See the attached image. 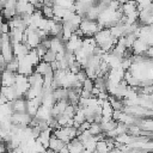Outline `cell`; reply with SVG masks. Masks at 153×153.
Instances as JSON below:
<instances>
[{"label":"cell","instance_id":"obj_1","mask_svg":"<svg viewBox=\"0 0 153 153\" xmlns=\"http://www.w3.org/2000/svg\"><path fill=\"white\" fill-rule=\"evenodd\" d=\"M79 29L82 31L84 36L85 37H93L102 27L100 25L98 24L97 20H92V19H88V18H84Z\"/></svg>","mask_w":153,"mask_h":153},{"label":"cell","instance_id":"obj_2","mask_svg":"<svg viewBox=\"0 0 153 153\" xmlns=\"http://www.w3.org/2000/svg\"><path fill=\"white\" fill-rule=\"evenodd\" d=\"M82 43H84V38L78 36L76 33H74L67 42H66V50L71 51V53H76L82 48Z\"/></svg>","mask_w":153,"mask_h":153},{"label":"cell","instance_id":"obj_3","mask_svg":"<svg viewBox=\"0 0 153 153\" xmlns=\"http://www.w3.org/2000/svg\"><path fill=\"white\" fill-rule=\"evenodd\" d=\"M68 104H69L68 99H60V100H56L55 104H54L53 108H51V115H53V117L57 118L60 115H62V114L65 112V110H66V108H67Z\"/></svg>","mask_w":153,"mask_h":153},{"label":"cell","instance_id":"obj_4","mask_svg":"<svg viewBox=\"0 0 153 153\" xmlns=\"http://www.w3.org/2000/svg\"><path fill=\"white\" fill-rule=\"evenodd\" d=\"M148 48H149V44H148L145 39H142V38H140V37H137V38L135 39V42H134L133 47H131V50H133L135 54L143 55L145 53H147Z\"/></svg>","mask_w":153,"mask_h":153},{"label":"cell","instance_id":"obj_5","mask_svg":"<svg viewBox=\"0 0 153 153\" xmlns=\"http://www.w3.org/2000/svg\"><path fill=\"white\" fill-rule=\"evenodd\" d=\"M66 143H67V142L62 141L60 137H57V136L53 133V135H51V137H50V141H49V148H48V151H51V152H60V149H61Z\"/></svg>","mask_w":153,"mask_h":153},{"label":"cell","instance_id":"obj_6","mask_svg":"<svg viewBox=\"0 0 153 153\" xmlns=\"http://www.w3.org/2000/svg\"><path fill=\"white\" fill-rule=\"evenodd\" d=\"M67 145H68L69 152L79 153V152H84L85 151V146H84V143L81 142V140L78 136L74 137V139H72L69 142H67Z\"/></svg>","mask_w":153,"mask_h":153},{"label":"cell","instance_id":"obj_7","mask_svg":"<svg viewBox=\"0 0 153 153\" xmlns=\"http://www.w3.org/2000/svg\"><path fill=\"white\" fill-rule=\"evenodd\" d=\"M121 8H122L123 14L127 16V14H130L133 12L139 11V4H137L136 0H129L127 2H123L122 6H121Z\"/></svg>","mask_w":153,"mask_h":153},{"label":"cell","instance_id":"obj_8","mask_svg":"<svg viewBox=\"0 0 153 153\" xmlns=\"http://www.w3.org/2000/svg\"><path fill=\"white\" fill-rule=\"evenodd\" d=\"M35 72L39 73L41 75H45V74H48V73H50V72H54V71H53V68H51V63H49V62L42 60V61H39V62L36 65Z\"/></svg>","mask_w":153,"mask_h":153},{"label":"cell","instance_id":"obj_9","mask_svg":"<svg viewBox=\"0 0 153 153\" xmlns=\"http://www.w3.org/2000/svg\"><path fill=\"white\" fill-rule=\"evenodd\" d=\"M11 103H12V106H13V110L14 111H18V112L26 111V105H27V99L26 98L18 97L14 100H12Z\"/></svg>","mask_w":153,"mask_h":153},{"label":"cell","instance_id":"obj_10","mask_svg":"<svg viewBox=\"0 0 153 153\" xmlns=\"http://www.w3.org/2000/svg\"><path fill=\"white\" fill-rule=\"evenodd\" d=\"M16 74L14 72H11L8 69H4V76H2V86H12L16 82Z\"/></svg>","mask_w":153,"mask_h":153},{"label":"cell","instance_id":"obj_11","mask_svg":"<svg viewBox=\"0 0 153 153\" xmlns=\"http://www.w3.org/2000/svg\"><path fill=\"white\" fill-rule=\"evenodd\" d=\"M17 10L16 7H2V16L6 20H10L14 16H17Z\"/></svg>","mask_w":153,"mask_h":153},{"label":"cell","instance_id":"obj_12","mask_svg":"<svg viewBox=\"0 0 153 153\" xmlns=\"http://www.w3.org/2000/svg\"><path fill=\"white\" fill-rule=\"evenodd\" d=\"M90 133L92 135H99L103 133V128H102V124L98 123V122H91V126L88 128Z\"/></svg>","mask_w":153,"mask_h":153},{"label":"cell","instance_id":"obj_13","mask_svg":"<svg viewBox=\"0 0 153 153\" xmlns=\"http://www.w3.org/2000/svg\"><path fill=\"white\" fill-rule=\"evenodd\" d=\"M96 151H97V152H106V151H110V147H109V143H108L106 139H100V140H98Z\"/></svg>","mask_w":153,"mask_h":153},{"label":"cell","instance_id":"obj_14","mask_svg":"<svg viewBox=\"0 0 153 153\" xmlns=\"http://www.w3.org/2000/svg\"><path fill=\"white\" fill-rule=\"evenodd\" d=\"M41 11H42V13H43V16H44L45 18L51 19V18L55 17V14H54V6H47V5H43V7L41 8Z\"/></svg>","mask_w":153,"mask_h":153},{"label":"cell","instance_id":"obj_15","mask_svg":"<svg viewBox=\"0 0 153 153\" xmlns=\"http://www.w3.org/2000/svg\"><path fill=\"white\" fill-rule=\"evenodd\" d=\"M42 60H44V61H47V62L51 63V62H54V61L56 60V53H55V51H53L51 49H48V51L44 54V56H43V59H42Z\"/></svg>","mask_w":153,"mask_h":153},{"label":"cell","instance_id":"obj_16","mask_svg":"<svg viewBox=\"0 0 153 153\" xmlns=\"http://www.w3.org/2000/svg\"><path fill=\"white\" fill-rule=\"evenodd\" d=\"M121 4H123V2H127V1H129V0H118Z\"/></svg>","mask_w":153,"mask_h":153}]
</instances>
